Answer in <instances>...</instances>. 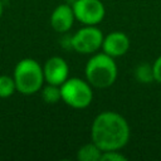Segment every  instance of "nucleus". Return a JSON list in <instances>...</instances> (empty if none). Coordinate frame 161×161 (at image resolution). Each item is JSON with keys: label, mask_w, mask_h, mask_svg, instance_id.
Instances as JSON below:
<instances>
[{"label": "nucleus", "mask_w": 161, "mask_h": 161, "mask_svg": "<svg viewBox=\"0 0 161 161\" xmlns=\"http://www.w3.org/2000/svg\"><path fill=\"white\" fill-rule=\"evenodd\" d=\"M130 125L114 111H104L96 116L91 127V138L102 151L123 148L130 140Z\"/></svg>", "instance_id": "1"}, {"label": "nucleus", "mask_w": 161, "mask_h": 161, "mask_svg": "<svg viewBox=\"0 0 161 161\" xmlns=\"http://www.w3.org/2000/svg\"><path fill=\"white\" fill-rule=\"evenodd\" d=\"M43 73L48 84L62 86L69 78V67L62 57H52L45 62Z\"/></svg>", "instance_id": "7"}, {"label": "nucleus", "mask_w": 161, "mask_h": 161, "mask_svg": "<svg viewBox=\"0 0 161 161\" xmlns=\"http://www.w3.org/2000/svg\"><path fill=\"white\" fill-rule=\"evenodd\" d=\"M16 91L15 80L9 75H0V98H8Z\"/></svg>", "instance_id": "12"}, {"label": "nucleus", "mask_w": 161, "mask_h": 161, "mask_svg": "<svg viewBox=\"0 0 161 161\" xmlns=\"http://www.w3.org/2000/svg\"><path fill=\"white\" fill-rule=\"evenodd\" d=\"M114 58L106 53H97L86 64V79L94 88H108L117 79Z\"/></svg>", "instance_id": "2"}, {"label": "nucleus", "mask_w": 161, "mask_h": 161, "mask_svg": "<svg viewBox=\"0 0 161 161\" xmlns=\"http://www.w3.org/2000/svg\"><path fill=\"white\" fill-rule=\"evenodd\" d=\"M42 97L45 103L54 104L62 99L60 94V86H54V84H48L45 87H42Z\"/></svg>", "instance_id": "11"}, {"label": "nucleus", "mask_w": 161, "mask_h": 161, "mask_svg": "<svg viewBox=\"0 0 161 161\" xmlns=\"http://www.w3.org/2000/svg\"><path fill=\"white\" fill-rule=\"evenodd\" d=\"M102 150L92 141L89 143L83 145L77 151V158L79 161H101Z\"/></svg>", "instance_id": "10"}, {"label": "nucleus", "mask_w": 161, "mask_h": 161, "mask_svg": "<svg viewBox=\"0 0 161 161\" xmlns=\"http://www.w3.org/2000/svg\"><path fill=\"white\" fill-rule=\"evenodd\" d=\"M103 33L96 25H86L69 38V47L80 54H94L102 48Z\"/></svg>", "instance_id": "5"}, {"label": "nucleus", "mask_w": 161, "mask_h": 161, "mask_svg": "<svg viewBox=\"0 0 161 161\" xmlns=\"http://www.w3.org/2000/svg\"><path fill=\"white\" fill-rule=\"evenodd\" d=\"M75 20L73 8L68 4L58 5L50 15V25L58 33H67L73 26Z\"/></svg>", "instance_id": "9"}, {"label": "nucleus", "mask_w": 161, "mask_h": 161, "mask_svg": "<svg viewBox=\"0 0 161 161\" xmlns=\"http://www.w3.org/2000/svg\"><path fill=\"white\" fill-rule=\"evenodd\" d=\"M126 156L122 155L118 150L112 151H103L101 156V161H126Z\"/></svg>", "instance_id": "14"}, {"label": "nucleus", "mask_w": 161, "mask_h": 161, "mask_svg": "<svg viewBox=\"0 0 161 161\" xmlns=\"http://www.w3.org/2000/svg\"><path fill=\"white\" fill-rule=\"evenodd\" d=\"M72 8L75 19L84 25H97L106 15V9L101 0H75Z\"/></svg>", "instance_id": "6"}, {"label": "nucleus", "mask_w": 161, "mask_h": 161, "mask_svg": "<svg viewBox=\"0 0 161 161\" xmlns=\"http://www.w3.org/2000/svg\"><path fill=\"white\" fill-rule=\"evenodd\" d=\"M135 75H136V79L141 83H150L153 79V70H152V65L150 64H140L136 70H135Z\"/></svg>", "instance_id": "13"}, {"label": "nucleus", "mask_w": 161, "mask_h": 161, "mask_svg": "<svg viewBox=\"0 0 161 161\" xmlns=\"http://www.w3.org/2000/svg\"><path fill=\"white\" fill-rule=\"evenodd\" d=\"M62 101L72 108L82 109L87 108L93 99L92 86L86 79H80L77 77L68 78L60 86Z\"/></svg>", "instance_id": "4"}, {"label": "nucleus", "mask_w": 161, "mask_h": 161, "mask_svg": "<svg viewBox=\"0 0 161 161\" xmlns=\"http://www.w3.org/2000/svg\"><path fill=\"white\" fill-rule=\"evenodd\" d=\"M131 42L128 36L122 31H112L103 38L102 50L112 58L125 55L130 49Z\"/></svg>", "instance_id": "8"}, {"label": "nucleus", "mask_w": 161, "mask_h": 161, "mask_svg": "<svg viewBox=\"0 0 161 161\" xmlns=\"http://www.w3.org/2000/svg\"><path fill=\"white\" fill-rule=\"evenodd\" d=\"M3 11H4V6H3V3H1V0H0V18H1V15H3Z\"/></svg>", "instance_id": "16"}, {"label": "nucleus", "mask_w": 161, "mask_h": 161, "mask_svg": "<svg viewBox=\"0 0 161 161\" xmlns=\"http://www.w3.org/2000/svg\"><path fill=\"white\" fill-rule=\"evenodd\" d=\"M16 91L21 94L30 96L42 89L44 79L43 67L33 58H24L18 62L13 75Z\"/></svg>", "instance_id": "3"}, {"label": "nucleus", "mask_w": 161, "mask_h": 161, "mask_svg": "<svg viewBox=\"0 0 161 161\" xmlns=\"http://www.w3.org/2000/svg\"><path fill=\"white\" fill-rule=\"evenodd\" d=\"M152 70H153V79L155 82L161 84V55H158L153 64H152Z\"/></svg>", "instance_id": "15"}]
</instances>
